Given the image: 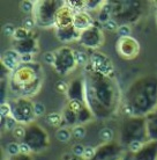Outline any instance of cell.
Wrapping results in <instances>:
<instances>
[{"label":"cell","mask_w":157,"mask_h":160,"mask_svg":"<svg viewBox=\"0 0 157 160\" xmlns=\"http://www.w3.org/2000/svg\"><path fill=\"white\" fill-rule=\"evenodd\" d=\"M85 104L97 118H109L118 110L120 92L116 80L96 71L90 63L85 68Z\"/></svg>","instance_id":"obj_1"},{"label":"cell","mask_w":157,"mask_h":160,"mask_svg":"<svg viewBox=\"0 0 157 160\" xmlns=\"http://www.w3.org/2000/svg\"><path fill=\"white\" fill-rule=\"evenodd\" d=\"M157 110V77L145 76L135 80L126 94L124 112L128 116H148Z\"/></svg>","instance_id":"obj_2"},{"label":"cell","mask_w":157,"mask_h":160,"mask_svg":"<svg viewBox=\"0 0 157 160\" xmlns=\"http://www.w3.org/2000/svg\"><path fill=\"white\" fill-rule=\"evenodd\" d=\"M12 82L15 86L16 92L23 95V98L34 95L40 87V79L37 77V71L34 65H22L16 68Z\"/></svg>","instance_id":"obj_3"},{"label":"cell","mask_w":157,"mask_h":160,"mask_svg":"<svg viewBox=\"0 0 157 160\" xmlns=\"http://www.w3.org/2000/svg\"><path fill=\"white\" fill-rule=\"evenodd\" d=\"M147 117L128 116L122 122L120 130V143L122 146H128L135 140L147 143Z\"/></svg>","instance_id":"obj_4"},{"label":"cell","mask_w":157,"mask_h":160,"mask_svg":"<svg viewBox=\"0 0 157 160\" xmlns=\"http://www.w3.org/2000/svg\"><path fill=\"white\" fill-rule=\"evenodd\" d=\"M24 127H25V135L22 142L28 145L31 152H42L48 148L50 137L44 128H42L39 124L35 122Z\"/></svg>","instance_id":"obj_5"},{"label":"cell","mask_w":157,"mask_h":160,"mask_svg":"<svg viewBox=\"0 0 157 160\" xmlns=\"http://www.w3.org/2000/svg\"><path fill=\"white\" fill-rule=\"evenodd\" d=\"M142 15V2L140 1H116L113 4L111 16L114 20H121V24H128L136 22Z\"/></svg>","instance_id":"obj_6"},{"label":"cell","mask_w":157,"mask_h":160,"mask_svg":"<svg viewBox=\"0 0 157 160\" xmlns=\"http://www.w3.org/2000/svg\"><path fill=\"white\" fill-rule=\"evenodd\" d=\"M64 5H66L64 1L59 0H44L39 1L38 6H36L35 12V20L38 26L42 27H48L54 24V18L57 12Z\"/></svg>","instance_id":"obj_7"},{"label":"cell","mask_w":157,"mask_h":160,"mask_svg":"<svg viewBox=\"0 0 157 160\" xmlns=\"http://www.w3.org/2000/svg\"><path fill=\"white\" fill-rule=\"evenodd\" d=\"M12 108V116L22 125H28L34 122L35 112L34 103L27 98H19L9 102Z\"/></svg>","instance_id":"obj_8"},{"label":"cell","mask_w":157,"mask_h":160,"mask_svg":"<svg viewBox=\"0 0 157 160\" xmlns=\"http://www.w3.org/2000/svg\"><path fill=\"white\" fill-rule=\"evenodd\" d=\"M76 62L74 57V50L67 45H64L56 51V62L53 68L60 76H66L76 68Z\"/></svg>","instance_id":"obj_9"},{"label":"cell","mask_w":157,"mask_h":160,"mask_svg":"<svg viewBox=\"0 0 157 160\" xmlns=\"http://www.w3.org/2000/svg\"><path fill=\"white\" fill-rule=\"evenodd\" d=\"M102 28H103V26L93 24L88 29L81 32L79 42L85 48L98 49L102 44L104 43V34L102 32Z\"/></svg>","instance_id":"obj_10"},{"label":"cell","mask_w":157,"mask_h":160,"mask_svg":"<svg viewBox=\"0 0 157 160\" xmlns=\"http://www.w3.org/2000/svg\"><path fill=\"white\" fill-rule=\"evenodd\" d=\"M124 151L125 146H122L121 144L114 142L104 143L96 148V153L93 160H120Z\"/></svg>","instance_id":"obj_11"},{"label":"cell","mask_w":157,"mask_h":160,"mask_svg":"<svg viewBox=\"0 0 157 160\" xmlns=\"http://www.w3.org/2000/svg\"><path fill=\"white\" fill-rule=\"evenodd\" d=\"M89 63L93 65L96 71L114 79V68H113L112 60L105 53L95 50L89 56Z\"/></svg>","instance_id":"obj_12"},{"label":"cell","mask_w":157,"mask_h":160,"mask_svg":"<svg viewBox=\"0 0 157 160\" xmlns=\"http://www.w3.org/2000/svg\"><path fill=\"white\" fill-rule=\"evenodd\" d=\"M117 50L122 58L133 59L140 52V44L132 36L120 37L117 43Z\"/></svg>","instance_id":"obj_13"},{"label":"cell","mask_w":157,"mask_h":160,"mask_svg":"<svg viewBox=\"0 0 157 160\" xmlns=\"http://www.w3.org/2000/svg\"><path fill=\"white\" fill-rule=\"evenodd\" d=\"M67 96L69 100L80 101L85 103V78H75L68 84Z\"/></svg>","instance_id":"obj_14"},{"label":"cell","mask_w":157,"mask_h":160,"mask_svg":"<svg viewBox=\"0 0 157 160\" xmlns=\"http://www.w3.org/2000/svg\"><path fill=\"white\" fill-rule=\"evenodd\" d=\"M73 9L67 5H64L57 12L56 18H54V24L57 29L58 28H66L73 24V19H74Z\"/></svg>","instance_id":"obj_15"},{"label":"cell","mask_w":157,"mask_h":160,"mask_svg":"<svg viewBox=\"0 0 157 160\" xmlns=\"http://www.w3.org/2000/svg\"><path fill=\"white\" fill-rule=\"evenodd\" d=\"M133 160H157V140H148L137 153L133 154Z\"/></svg>","instance_id":"obj_16"},{"label":"cell","mask_w":157,"mask_h":160,"mask_svg":"<svg viewBox=\"0 0 157 160\" xmlns=\"http://www.w3.org/2000/svg\"><path fill=\"white\" fill-rule=\"evenodd\" d=\"M38 47H37V41L35 37H29L23 41H15L14 43V50L22 55H32L35 53Z\"/></svg>","instance_id":"obj_17"},{"label":"cell","mask_w":157,"mask_h":160,"mask_svg":"<svg viewBox=\"0 0 157 160\" xmlns=\"http://www.w3.org/2000/svg\"><path fill=\"white\" fill-rule=\"evenodd\" d=\"M57 38L62 42V43H68L72 41H79L81 35V32H79L77 29H75L74 26H69L66 28H58L56 32Z\"/></svg>","instance_id":"obj_18"},{"label":"cell","mask_w":157,"mask_h":160,"mask_svg":"<svg viewBox=\"0 0 157 160\" xmlns=\"http://www.w3.org/2000/svg\"><path fill=\"white\" fill-rule=\"evenodd\" d=\"M20 53L14 49L7 50L1 57V65L8 71H16L17 64L20 63Z\"/></svg>","instance_id":"obj_19"},{"label":"cell","mask_w":157,"mask_h":160,"mask_svg":"<svg viewBox=\"0 0 157 160\" xmlns=\"http://www.w3.org/2000/svg\"><path fill=\"white\" fill-rule=\"evenodd\" d=\"M94 24V21L91 19V16L89 15L87 12H75L74 14V19H73V26L77 29L79 32H83L85 29H88L89 27H91Z\"/></svg>","instance_id":"obj_20"},{"label":"cell","mask_w":157,"mask_h":160,"mask_svg":"<svg viewBox=\"0 0 157 160\" xmlns=\"http://www.w3.org/2000/svg\"><path fill=\"white\" fill-rule=\"evenodd\" d=\"M147 133L149 140H157V110L147 116Z\"/></svg>","instance_id":"obj_21"},{"label":"cell","mask_w":157,"mask_h":160,"mask_svg":"<svg viewBox=\"0 0 157 160\" xmlns=\"http://www.w3.org/2000/svg\"><path fill=\"white\" fill-rule=\"evenodd\" d=\"M62 117H64L65 122H66L67 124H69L71 127H75V125L79 124L76 112H74L72 109H69L67 106L65 107L64 112H62Z\"/></svg>","instance_id":"obj_22"},{"label":"cell","mask_w":157,"mask_h":160,"mask_svg":"<svg viewBox=\"0 0 157 160\" xmlns=\"http://www.w3.org/2000/svg\"><path fill=\"white\" fill-rule=\"evenodd\" d=\"M45 121L51 127L61 128V123L64 121V117H62V114H59V112H50L45 116Z\"/></svg>","instance_id":"obj_23"},{"label":"cell","mask_w":157,"mask_h":160,"mask_svg":"<svg viewBox=\"0 0 157 160\" xmlns=\"http://www.w3.org/2000/svg\"><path fill=\"white\" fill-rule=\"evenodd\" d=\"M72 130L66 127H61L56 131V138L61 143H67L72 138Z\"/></svg>","instance_id":"obj_24"},{"label":"cell","mask_w":157,"mask_h":160,"mask_svg":"<svg viewBox=\"0 0 157 160\" xmlns=\"http://www.w3.org/2000/svg\"><path fill=\"white\" fill-rule=\"evenodd\" d=\"M32 32L28 29L23 28V27H19V28H16L15 30V34H14V40L15 41H23V40H27L29 37H32L31 35Z\"/></svg>","instance_id":"obj_25"},{"label":"cell","mask_w":157,"mask_h":160,"mask_svg":"<svg viewBox=\"0 0 157 160\" xmlns=\"http://www.w3.org/2000/svg\"><path fill=\"white\" fill-rule=\"evenodd\" d=\"M85 133H87V129L82 124H77L72 128V136L77 140L83 139L85 137Z\"/></svg>","instance_id":"obj_26"},{"label":"cell","mask_w":157,"mask_h":160,"mask_svg":"<svg viewBox=\"0 0 157 160\" xmlns=\"http://www.w3.org/2000/svg\"><path fill=\"white\" fill-rule=\"evenodd\" d=\"M74 57H75V62H76L77 66H82V65H87L89 63L88 55L83 51H76L74 50Z\"/></svg>","instance_id":"obj_27"},{"label":"cell","mask_w":157,"mask_h":160,"mask_svg":"<svg viewBox=\"0 0 157 160\" xmlns=\"http://www.w3.org/2000/svg\"><path fill=\"white\" fill-rule=\"evenodd\" d=\"M113 136H114V133H113V131L110 128H103L101 131H99V137H101V139L103 140L104 143L112 142Z\"/></svg>","instance_id":"obj_28"},{"label":"cell","mask_w":157,"mask_h":160,"mask_svg":"<svg viewBox=\"0 0 157 160\" xmlns=\"http://www.w3.org/2000/svg\"><path fill=\"white\" fill-rule=\"evenodd\" d=\"M67 6L72 8V9H76L77 12H81L82 8H85V1L83 0H69L66 2Z\"/></svg>","instance_id":"obj_29"},{"label":"cell","mask_w":157,"mask_h":160,"mask_svg":"<svg viewBox=\"0 0 157 160\" xmlns=\"http://www.w3.org/2000/svg\"><path fill=\"white\" fill-rule=\"evenodd\" d=\"M21 11L23 13H25V14H30V13L34 12V9H35V4L32 2V1H30V0H24V1H22L21 2Z\"/></svg>","instance_id":"obj_30"},{"label":"cell","mask_w":157,"mask_h":160,"mask_svg":"<svg viewBox=\"0 0 157 160\" xmlns=\"http://www.w3.org/2000/svg\"><path fill=\"white\" fill-rule=\"evenodd\" d=\"M7 153L9 157H15L17 154H20V144L19 143H9L7 145Z\"/></svg>","instance_id":"obj_31"},{"label":"cell","mask_w":157,"mask_h":160,"mask_svg":"<svg viewBox=\"0 0 157 160\" xmlns=\"http://www.w3.org/2000/svg\"><path fill=\"white\" fill-rule=\"evenodd\" d=\"M22 27L25 29H28V30H30L31 32L32 29H34V27L37 24L36 20H35V18L34 16H27V18H24L23 21H22Z\"/></svg>","instance_id":"obj_32"},{"label":"cell","mask_w":157,"mask_h":160,"mask_svg":"<svg viewBox=\"0 0 157 160\" xmlns=\"http://www.w3.org/2000/svg\"><path fill=\"white\" fill-rule=\"evenodd\" d=\"M131 32H132V29H131L128 24H120L117 30V34L120 37H129Z\"/></svg>","instance_id":"obj_33"},{"label":"cell","mask_w":157,"mask_h":160,"mask_svg":"<svg viewBox=\"0 0 157 160\" xmlns=\"http://www.w3.org/2000/svg\"><path fill=\"white\" fill-rule=\"evenodd\" d=\"M45 106L40 102H34V112H35V117H40L45 115Z\"/></svg>","instance_id":"obj_34"},{"label":"cell","mask_w":157,"mask_h":160,"mask_svg":"<svg viewBox=\"0 0 157 160\" xmlns=\"http://www.w3.org/2000/svg\"><path fill=\"white\" fill-rule=\"evenodd\" d=\"M56 91L58 93H60V94H67L68 92V84L67 82H65L64 80H58L56 82Z\"/></svg>","instance_id":"obj_35"},{"label":"cell","mask_w":157,"mask_h":160,"mask_svg":"<svg viewBox=\"0 0 157 160\" xmlns=\"http://www.w3.org/2000/svg\"><path fill=\"white\" fill-rule=\"evenodd\" d=\"M103 28L108 32H117L118 28H119V24H118V21H116L114 19H111L108 22H105L103 24Z\"/></svg>","instance_id":"obj_36"},{"label":"cell","mask_w":157,"mask_h":160,"mask_svg":"<svg viewBox=\"0 0 157 160\" xmlns=\"http://www.w3.org/2000/svg\"><path fill=\"white\" fill-rule=\"evenodd\" d=\"M24 135H25V127H23L22 124L17 125L14 130H13V136L15 137L16 139H21L23 140Z\"/></svg>","instance_id":"obj_37"},{"label":"cell","mask_w":157,"mask_h":160,"mask_svg":"<svg viewBox=\"0 0 157 160\" xmlns=\"http://www.w3.org/2000/svg\"><path fill=\"white\" fill-rule=\"evenodd\" d=\"M0 115L1 117H8L12 115V108L8 102H4L0 106Z\"/></svg>","instance_id":"obj_38"},{"label":"cell","mask_w":157,"mask_h":160,"mask_svg":"<svg viewBox=\"0 0 157 160\" xmlns=\"http://www.w3.org/2000/svg\"><path fill=\"white\" fill-rule=\"evenodd\" d=\"M17 127V121L14 118V117L11 115V116H8L6 118V123H5V129L8 130V131H12Z\"/></svg>","instance_id":"obj_39"},{"label":"cell","mask_w":157,"mask_h":160,"mask_svg":"<svg viewBox=\"0 0 157 160\" xmlns=\"http://www.w3.org/2000/svg\"><path fill=\"white\" fill-rule=\"evenodd\" d=\"M143 145H145V143H143V142L135 140V142H133V143H131L127 148H128V150L133 153V154H135V153H137L142 148H143Z\"/></svg>","instance_id":"obj_40"},{"label":"cell","mask_w":157,"mask_h":160,"mask_svg":"<svg viewBox=\"0 0 157 160\" xmlns=\"http://www.w3.org/2000/svg\"><path fill=\"white\" fill-rule=\"evenodd\" d=\"M43 62L48 65H54V62H56V52L46 51L43 55Z\"/></svg>","instance_id":"obj_41"},{"label":"cell","mask_w":157,"mask_h":160,"mask_svg":"<svg viewBox=\"0 0 157 160\" xmlns=\"http://www.w3.org/2000/svg\"><path fill=\"white\" fill-rule=\"evenodd\" d=\"M95 153H96V148H91V146H85V153H83L82 158L85 160H93L94 157H95Z\"/></svg>","instance_id":"obj_42"},{"label":"cell","mask_w":157,"mask_h":160,"mask_svg":"<svg viewBox=\"0 0 157 160\" xmlns=\"http://www.w3.org/2000/svg\"><path fill=\"white\" fill-rule=\"evenodd\" d=\"M85 146L81 144H75L73 145L72 148V154L74 157H83V153H85Z\"/></svg>","instance_id":"obj_43"},{"label":"cell","mask_w":157,"mask_h":160,"mask_svg":"<svg viewBox=\"0 0 157 160\" xmlns=\"http://www.w3.org/2000/svg\"><path fill=\"white\" fill-rule=\"evenodd\" d=\"M104 1H99V0H89L85 1V8L88 9H97V8H101Z\"/></svg>","instance_id":"obj_44"},{"label":"cell","mask_w":157,"mask_h":160,"mask_svg":"<svg viewBox=\"0 0 157 160\" xmlns=\"http://www.w3.org/2000/svg\"><path fill=\"white\" fill-rule=\"evenodd\" d=\"M15 30L16 28L14 27L13 23H6L4 26V28H2V32H4L6 36H14Z\"/></svg>","instance_id":"obj_45"},{"label":"cell","mask_w":157,"mask_h":160,"mask_svg":"<svg viewBox=\"0 0 157 160\" xmlns=\"http://www.w3.org/2000/svg\"><path fill=\"white\" fill-rule=\"evenodd\" d=\"M20 153L21 154H25V156H30V153H32V152L28 145L25 144V143H23V142H21L20 143Z\"/></svg>","instance_id":"obj_46"},{"label":"cell","mask_w":157,"mask_h":160,"mask_svg":"<svg viewBox=\"0 0 157 160\" xmlns=\"http://www.w3.org/2000/svg\"><path fill=\"white\" fill-rule=\"evenodd\" d=\"M9 160H34L31 156H25V154H17L15 157H11Z\"/></svg>","instance_id":"obj_47"},{"label":"cell","mask_w":157,"mask_h":160,"mask_svg":"<svg viewBox=\"0 0 157 160\" xmlns=\"http://www.w3.org/2000/svg\"><path fill=\"white\" fill-rule=\"evenodd\" d=\"M20 63H23V64L32 63V55H22L20 57Z\"/></svg>","instance_id":"obj_48"},{"label":"cell","mask_w":157,"mask_h":160,"mask_svg":"<svg viewBox=\"0 0 157 160\" xmlns=\"http://www.w3.org/2000/svg\"><path fill=\"white\" fill-rule=\"evenodd\" d=\"M72 158H73V156H71L68 153H65L64 157H62V160H71Z\"/></svg>","instance_id":"obj_49"}]
</instances>
